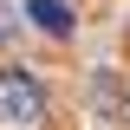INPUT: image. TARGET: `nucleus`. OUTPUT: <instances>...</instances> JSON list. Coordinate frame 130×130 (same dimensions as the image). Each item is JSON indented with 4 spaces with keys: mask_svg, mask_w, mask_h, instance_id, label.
Listing matches in <instances>:
<instances>
[{
    "mask_svg": "<svg viewBox=\"0 0 130 130\" xmlns=\"http://www.w3.org/2000/svg\"><path fill=\"white\" fill-rule=\"evenodd\" d=\"M7 32H13V7L0 0V46H7Z\"/></svg>",
    "mask_w": 130,
    "mask_h": 130,
    "instance_id": "7ed1b4c3",
    "label": "nucleus"
},
{
    "mask_svg": "<svg viewBox=\"0 0 130 130\" xmlns=\"http://www.w3.org/2000/svg\"><path fill=\"white\" fill-rule=\"evenodd\" d=\"M39 117H46V85L32 78L26 65H0V124L32 130Z\"/></svg>",
    "mask_w": 130,
    "mask_h": 130,
    "instance_id": "f257e3e1",
    "label": "nucleus"
},
{
    "mask_svg": "<svg viewBox=\"0 0 130 130\" xmlns=\"http://www.w3.org/2000/svg\"><path fill=\"white\" fill-rule=\"evenodd\" d=\"M26 13L39 20V26L52 32V39H72V26H78V13H72L65 0H26Z\"/></svg>",
    "mask_w": 130,
    "mask_h": 130,
    "instance_id": "f03ea898",
    "label": "nucleus"
}]
</instances>
